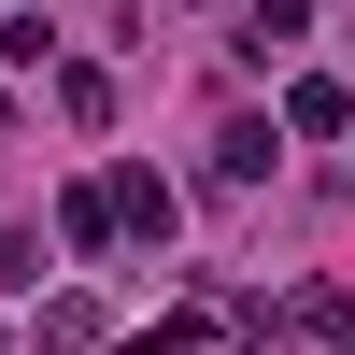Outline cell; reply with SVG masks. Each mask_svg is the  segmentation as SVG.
<instances>
[{"instance_id": "6da1fadb", "label": "cell", "mask_w": 355, "mask_h": 355, "mask_svg": "<svg viewBox=\"0 0 355 355\" xmlns=\"http://www.w3.org/2000/svg\"><path fill=\"white\" fill-rule=\"evenodd\" d=\"M284 128H299V142H341L355 128V85L341 71H299V85H284Z\"/></svg>"}, {"instance_id": "3957f363", "label": "cell", "mask_w": 355, "mask_h": 355, "mask_svg": "<svg viewBox=\"0 0 355 355\" xmlns=\"http://www.w3.org/2000/svg\"><path fill=\"white\" fill-rule=\"evenodd\" d=\"M57 242H71V256H100V242H114V199H100V185H71V199H57Z\"/></svg>"}, {"instance_id": "7a4b0ae2", "label": "cell", "mask_w": 355, "mask_h": 355, "mask_svg": "<svg viewBox=\"0 0 355 355\" xmlns=\"http://www.w3.org/2000/svg\"><path fill=\"white\" fill-rule=\"evenodd\" d=\"M100 199H114L128 242H171V185H157V171H128V185H100Z\"/></svg>"}, {"instance_id": "8992f818", "label": "cell", "mask_w": 355, "mask_h": 355, "mask_svg": "<svg viewBox=\"0 0 355 355\" xmlns=\"http://www.w3.org/2000/svg\"><path fill=\"white\" fill-rule=\"evenodd\" d=\"M0 284H43V242L28 227H0Z\"/></svg>"}, {"instance_id": "277c9868", "label": "cell", "mask_w": 355, "mask_h": 355, "mask_svg": "<svg viewBox=\"0 0 355 355\" xmlns=\"http://www.w3.org/2000/svg\"><path fill=\"white\" fill-rule=\"evenodd\" d=\"M284 313H299L313 341H341V355H355V299H341V284H299V299H284Z\"/></svg>"}, {"instance_id": "5b68a950", "label": "cell", "mask_w": 355, "mask_h": 355, "mask_svg": "<svg viewBox=\"0 0 355 355\" xmlns=\"http://www.w3.org/2000/svg\"><path fill=\"white\" fill-rule=\"evenodd\" d=\"M299 28H313V0H256V57H270V43H299Z\"/></svg>"}]
</instances>
